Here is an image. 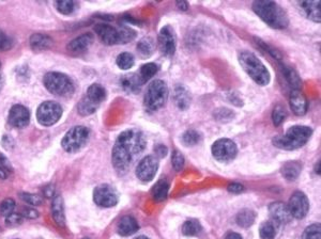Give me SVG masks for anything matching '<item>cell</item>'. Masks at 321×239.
I'll use <instances>...</instances> for the list:
<instances>
[{"mask_svg": "<svg viewBox=\"0 0 321 239\" xmlns=\"http://www.w3.org/2000/svg\"><path fill=\"white\" fill-rule=\"evenodd\" d=\"M146 144L144 135L134 129L120 135L113 148V165L116 171L124 173L144 152Z\"/></svg>", "mask_w": 321, "mask_h": 239, "instance_id": "1", "label": "cell"}, {"mask_svg": "<svg viewBox=\"0 0 321 239\" xmlns=\"http://www.w3.org/2000/svg\"><path fill=\"white\" fill-rule=\"evenodd\" d=\"M253 10L266 24L272 28L284 29L289 24L285 10L273 2H255Z\"/></svg>", "mask_w": 321, "mask_h": 239, "instance_id": "2", "label": "cell"}, {"mask_svg": "<svg viewBox=\"0 0 321 239\" xmlns=\"http://www.w3.org/2000/svg\"><path fill=\"white\" fill-rule=\"evenodd\" d=\"M312 128L307 126H294L288 129V132L283 136H277L273 139V144L286 151H293L302 147L312 136Z\"/></svg>", "mask_w": 321, "mask_h": 239, "instance_id": "3", "label": "cell"}, {"mask_svg": "<svg viewBox=\"0 0 321 239\" xmlns=\"http://www.w3.org/2000/svg\"><path fill=\"white\" fill-rule=\"evenodd\" d=\"M239 62L244 71L255 83L267 86L270 83V73L264 63L250 52H242L239 55Z\"/></svg>", "mask_w": 321, "mask_h": 239, "instance_id": "4", "label": "cell"}, {"mask_svg": "<svg viewBox=\"0 0 321 239\" xmlns=\"http://www.w3.org/2000/svg\"><path fill=\"white\" fill-rule=\"evenodd\" d=\"M44 86L49 92L57 96H71L74 93V85L67 75L58 72L47 73L44 76Z\"/></svg>", "mask_w": 321, "mask_h": 239, "instance_id": "5", "label": "cell"}, {"mask_svg": "<svg viewBox=\"0 0 321 239\" xmlns=\"http://www.w3.org/2000/svg\"><path fill=\"white\" fill-rule=\"evenodd\" d=\"M168 98V88L163 81H154L149 85L144 104L149 111H156L162 108Z\"/></svg>", "mask_w": 321, "mask_h": 239, "instance_id": "6", "label": "cell"}, {"mask_svg": "<svg viewBox=\"0 0 321 239\" xmlns=\"http://www.w3.org/2000/svg\"><path fill=\"white\" fill-rule=\"evenodd\" d=\"M89 138V129L85 126H75L70 129L62 139L61 145L68 153H75L82 148Z\"/></svg>", "mask_w": 321, "mask_h": 239, "instance_id": "7", "label": "cell"}, {"mask_svg": "<svg viewBox=\"0 0 321 239\" xmlns=\"http://www.w3.org/2000/svg\"><path fill=\"white\" fill-rule=\"evenodd\" d=\"M62 115V108L55 102H45L38 108L37 118L39 123L44 126L56 124Z\"/></svg>", "mask_w": 321, "mask_h": 239, "instance_id": "8", "label": "cell"}, {"mask_svg": "<svg viewBox=\"0 0 321 239\" xmlns=\"http://www.w3.org/2000/svg\"><path fill=\"white\" fill-rule=\"evenodd\" d=\"M238 153L237 145L229 139H219L212 145V154L218 162H232Z\"/></svg>", "mask_w": 321, "mask_h": 239, "instance_id": "9", "label": "cell"}, {"mask_svg": "<svg viewBox=\"0 0 321 239\" xmlns=\"http://www.w3.org/2000/svg\"><path fill=\"white\" fill-rule=\"evenodd\" d=\"M158 168V159L155 156H146L136 168V176L139 181L148 183L152 181Z\"/></svg>", "mask_w": 321, "mask_h": 239, "instance_id": "10", "label": "cell"}, {"mask_svg": "<svg viewBox=\"0 0 321 239\" xmlns=\"http://www.w3.org/2000/svg\"><path fill=\"white\" fill-rule=\"evenodd\" d=\"M93 200L98 206L113 207L118 203V194L109 185H100L94 189Z\"/></svg>", "mask_w": 321, "mask_h": 239, "instance_id": "11", "label": "cell"}, {"mask_svg": "<svg viewBox=\"0 0 321 239\" xmlns=\"http://www.w3.org/2000/svg\"><path fill=\"white\" fill-rule=\"evenodd\" d=\"M287 207L292 217L297 219H303L309 211V202L303 192L297 191L290 196Z\"/></svg>", "mask_w": 321, "mask_h": 239, "instance_id": "12", "label": "cell"}, {"mask_svg": "<svg viewBox=\"0 0 321 239\" xmlns=\"http://www.w3.org/2000/svg\"><path fill=\"white\" fill-rule=\"evenodd\" d=\"M158 46L164 56H174L176 52V37L173 29L169 26H165L160 29L158 34Z\"/></svg>", "mask_w": 321, "mask_h": 239, "instance_id": "13", "label": "cell"}, {"mask_svg": "<svg viewBox=\"0 0 321 239\" xmlns=\"http://www.w3.org/2000/svg\"><path fill=\"white\" fill-rule=\"evenodd\" d=\"M30 112L23 105H15L9 112V123L13 127L23 128L29 124Z\"/></svg>", "mask_w": 321, "mask_h": 239, "instance_id": "14", "label": "cell"}, {"mask_svg": "<svg viewBox=\"0 0 321 239\" xmlns=\"http://www.w3.org/2000/svg\"><path fill=\"white\" fill-rule=\"evenodd\" d=\"M269 214L272 221L276 224H286L292 220V215L289 213L287 205L282 202H275L269 206Z\"/></svg>", "mask_w": 321, "mask_h": 239, "instance_id": "15", "label": "cell"}, {"mask_svg": "<svg viewBox=\"0 0 321 239\" xmlns=\"http://www.w3.org/2000/svg\"><path fill=\"white\" fill-rule=\"evenodd\" d=\"M94 31L104 44L106 45L119 44L118 29L106 24H99L95 26Z\"/></svg>", "mask_w": 321, "mask_h": 239, "instance_id": "16", "label": "cell"}, {"mask_svg": "<svg viewBox=\"0 0 321 239\" xmlns=\"http://www.w3.org/2000/svg\"><path fill=\"white\" fill-rule=\"evenodd\" d=\"M301 11L303 12L306 18L310 21L320 23L321 21V11H320V2H301L299 4Z\"/></svg>", "mask_w": 321, "mask_h": 239, "instance_id": "17", "label": "cell"}, {"mask_svg": "<svg viewBox=\"0 0 321 239\" xmlns=\"http://www.w3.org/2000/svg\"><path fill=\"white\" fill-rule=\"evenodd\" d=\"M290 107L296 115H304L307 111V101L299 90H294L290 96Z\"/></svg>", "mask_w": 321, "mask_h": 239, "instance_id": "18", "label": "cell"}, {"mask_svg": "<svg viewBox=\"0 0 321 239\" xmlns=\"http://www.w3.org/2000/svg\"><path fill=\"white\" fill-rule=\"evenodd\" d=\"M93 41V35L91 33H85L74 38L68 45V49L72 53H83L87 51L88 47Z\"/></svg>", "mask_w": 321, "mask_h": 239, "instance_id": "19", "label": "cell"}, {"mask_svg": "<svg viewBox=\"0 0 321 239\" xmlns=\"http://www.w3.org/2000/svg\"><path fill=\"white\" fill-rule=\"evenodd\" d=\"M138 223L132 216H124L118 223V234L121 236H131L138 231Z\"/></svg>", "mask_w": 321, "mask_h": 239, "instance_id": "20", "label": "cell"}, {"mask_svg": "<svg viewBox=\"0 0 321 239\" xmlns=\"http://www.w3.org/2000/svg\"><path fill=\"white\" fill-rule=\"evenodd\" d=\"M89 102H91L93 105L98 106L101 104L106 98V91L105 89L99 84H94L89 87L87 95L85 96Z\"/></svg>", "mask_w": 321, "mask_h": 239, "instance_id": "21", "label": "cell"}, {"mask_svg": "<svg viewBox=\"0 0 321 239\" xmlns=\"http://www.w3.org/2000/svg\"><path fill=\"white\" fill-rule=\"evenodd\" d=\"M120 85H121L124 91L129 93H136L139 91L140 87H142L143 84L142 82H140L138 75L129 74L120 79Z\"/></svg>", "mask_w": 321, "mask_h": 239, "instance_id": "22", "label": "cell"}, {"mask_svg": "<svg viewBox=\"0 0 321 239\" xmlns=\"http://www.w3.org/2000/svg\"><path fill=\"white\" fill-rule=\"evenodd\" d=\"M52 215L55 222L59 226L65 225V212H63V201L62 197L60 195H55L53 197V203H52Z\"/></svg>", "mask_w": 321, "mask_h": 239, "instance_id": "23", "label": "cell"}, {"mask_svg": "<svg viewBox=\"0 0 321 239\" xmlns=\"http://www.w3.org/2000/svg\"><path fill=\"white\" fill-rule=\"evenodd\" d=\"M52 44V38L45 34L36 33L30 36V46H31L35 52L45 51L48 47H51Z\"/></svg>", "mask_w": 321, "mask_h": 239, "instance_id": "24", "label": "cell"}, {"mask_svg": "<svg viewBox=\"0 0 321 239\" xmlns=\"http://www.w3.org/2000/svg\"><path fill=\"white\" fill-rule=\"evenodd\" d=\"M137 53L142 58H149L154 52L155 44L151 37H144L137 44Z\"/></svg>", "mask_w": 321, "mask_h": 239, "instance_id": "25", "label": "cell"}, {"mask_svg": "<svg viewBox=\"0 0 321 239\" xmlns=\"http://www.w3.org/2000/svg\"><path fill=\"white\" fill-rule=\"evenodd\" d=\"M168 189H169V185L165 179H160V181H158L152 188L153 200L156 202L164 201L167 197Z\"/></svg>", "mask_w": 321, "mask_h": 239, "instance_id": "26", "label": "cell"}, {"mask_svg": "<svg viewBox=\"0 0 321 239\" xmlns=\"http://www.w3.org/2000/svg\"><path fill=\"white\" fill-rule=\"evenodd\" d=\"M175 102L177 106L184 110L190 103V96L183 87H177L175 91Z\"/></svg>", "mask_w": 321, "mask_h": 239, "instance_id": "27", "label": "cell"}, {"mask_svg": "<svg viewBox=\"0 0 321 239\" xmlns=\"http://www.w3.org/2000/svg\"><path fill=\"white\" fill-rule=\"evenodd\" d=\"M277 233V224L272 220L266 221L259 228V234L262 239H274Z\"/></svg>", "mask_w": 321, "mask_h": 239, "instance_id": "28", "label": "cell"}, {"mask_svg": "<svg viewBox=\"0 0 321 239\" xmlns=\"http://www.w3.org/2000/svg\"><path fill=\"white\" fill-rule=\"evenodd\" d=\"M301 171V166L298 163H287L283 169L282 174L287 181H295V179L299 176Z\"/></svg>", "mask_w": 321, "mask_h": 239, "instance_id": "29", "label": "cell"}, {"mask_svg": "<svg viewBox=\"0 0 321 239\" xmlns=\"http://www.w3.org/2000/svg\"><path fill=\"white\" fill-rule=\"evenodd\" d=\"M156 73H157V65L154 63H147L140 67L138 77L140 79V82H142V84H145L148 81H150V79H151Z\"/></svg>", "mask_w": 321, "mask_h": 239, "instance_id": "30", "label": "cell"}, {"mask_svg": "<svg viewBox=\"0 0 321 239\" xmlns=\"http://www.w3.org/2000/svg\"><path fill=\"white\" fill-rule=\"evenodd\" d=\"M255 213L249 211V209H243L242 212H240L237 216V223L238 225L242 227H248L252 225L255 221Z\"/></svg>", "mask_w": 321, "mask_h": 239, "instance_id": "31", "label": "cell"}, {"mask_svg": "<svg viewBox=\"0 0 321 239\" xmlns=\"http://www.w3.org/2000/svg\"><path fill=\"white\" fill-rule=\"evenodd\" d=\"M118 36H119V44H126L129 42L133 41L136 36V31L132 28L122 26L118 29Z\"/></svg>", "mask_w": 321, "mask_h": 239, "instance_id": "32", "label": "cell"}, {"mask_svg": "<svg viewBox=\"0 0 321 239\" xmlns=\"http://www.w3.org/2000/svg\"><path fill=\"white\" fill-rule=\"evenodd\" d=\"M200 231H202V225H200L197 220H194V219L185 221L182 226V233L186 236H195Z\"/></svg>", "mask_w": 321, "mask_h": 239, "instance_id": "33", "label": "cell"}, {"mask_svg": "<svg viewBox=\"0 0 321 239\" xmlns=\"http://www.w3.org/2000/svg\"><path fill=\"white\" fill-rule=\"evenodd\" d=\"M116 61H117V65L120 68L126 71V69L132 68V66L134 65V57L130 53H122L117 57Z\"/></svg>", "mask_w": 321, "mask_h": 239, "instance_id": "34", "label": "cell"}, {"mask_svg": "<svg viewBox=\"0 0 321 239\" xmlns=\"http://www.w3.org/2000/svg\"><path fill=\"white\" fill-rule=\"evenodd\" d=\"M98 106L93 105L91 102H89L86 97H84L82 101L79 102L77 106V110L80 115H89L92 114L97 110Z\"/></svg>", "mask_w": 321, "mask_h": 239, "instance_id": "35", "label": "cell"}, {"mask_svg": "<svg viewBox=\"0 0 321 239\" xmlns=\"http://www.w3.org/2000/svg\"><path fill=\"white\" fill-rule=\"evenodd\" d=\"M200 141V135L196 131H187L182 136V142L186 146L196 145Z\"/></svg>", "mask_w": 321, "mask_h": 239, "instance_id": "36", "label": "cell"}, {"mask_svg": "<svg viewBox=\"0 0 321 239\" xmlns=\"http://www.w3.org/2000/svg\"><path fill=\"white\" fill-rule=\"evenodd\" d=\"M302 239H321L320 224H312L305 228Z\"/></svg>", "mask_w": 321, "mask_h": 239, "instance_id": "37", "label": "cell"}, {"mask_svg": "<svg viewBox=\"0 0 321 239\" xmlns=\"http://www.w3.org/2000/svg\"><path fill=\"white\" fill-rule=\"evenodd\" d=\"M58 11L65 15L71 14L75 9V3L72 0H61V2H57L56 4Z\"/></svg>", "mask_w": 321, "mask_h": 239, "instance_id": "38", "label": "cell"}, {"mask_svg": "<svg viewBox=\"0 0 321 239\" xmlns=\"http://www.w3.org/2000/svg\"><path fill=\"white\" fill-rule=\"evenodd\" d=\"M19 196H21L22 200L24 202H26L27 204L29 205H33V206H38V205H41L43 200L42 197L38 195V194H33V193H21L19 194Z\"/></svg>", "mask_w": 321, "mask_h": 239, "instance_id": "39", "label": "cell"}, {"mask_svg": "<svg viewBox=\"0 0 321 239\" xmlns=\"http://www.w3.org/2000/svg\"><path fill=\"white\" fill-rule=\"evenodd\" d=\"M287 113L285 111V109L280 106H276L275 109L273 110L272 113V120H273V124L275 126H278L284 122V120L286 118Z\"/></svg>", "mask_w": 321, "mask_h": 239, "instance_id": "40", "label": "cell"}, {"mask_svg": "<svg viewBox=\"0 0 321 239\" xmlns=\"http://www.w3.org/2000/svg\"><path fill=\"white\" fill-rule=\"evenodd\" d=\"M285 76L287 78V81L289 82V84L292 85L294 88H299L301 86V79L298 76V74L294 71L292 68H285L284 69Z\"/></svg>", "mask_w": 321, "mask_h": 239, "instance_id": "41", "label": "cell"}, {"mask_svg": "<svg viewBox=\"0 0 321 239\" xmlns=\"http://www.w3.org/2000/svg\"><path fill=\"white\" fill-rule=\"evenodd\" d=\"M15 208V202L12 198H6V200L0 204V213H2L5 217L11 215Z\"/></svg>", "mask_w": 321, "mask_h": 239, "instance_id": "42", "label": "cell"}, {"mask_svg": "<svg viewBox=\"0 0 321 239\" xmlns=\"http://www.w3.org/2000/svg\"><path fill=\"white\" fill-rule=\"evenodd\" d=\"M172 163H173V167L176 171H180L182 170V168L184 166V157L183 155L180 153L179 151H175L173 153L172 156Z\"/></svg>", "mask_w": 321, "mask_h": 239, "instance_id": "43", "label": "cell"}, {"mask_svg": "<svg viewBox=\"0 0 321 239\" xmlns=\"http://www.w3.org/2000/svg\"><path fill=\"white\" fill-rule=\"evenodd\" d=\"M215 117L216 120H218V121H224V122H227L228 120H230L233 117V111L228 110V109H218V110L215 111Z\"/></svg>", "mask_w": 321, "mask_h": 239, "instance_id": "44", "label": "cell"}, {"mask_svg": "<svg viewBox=\"0 0 321 239\" xmlns=\"http://www.w3.org/2000/svg\"><path fill=\"white\" fill-rule=\"evenodd\" d=\"M23 221V216L12 213L11 215H9L6 217V222L10 226H16L19 225Z\"/></svg>", "mask_w": 321, "mask_h": 239, "instance_id": "45", "label": "cell"}, {"mask_svg": "<svg viewBox=\"0 0 321 239\" xmlns=\"http://www.w3.org/2000/svg\"><path fill=\"white\" fill-rule=\"evenodd\" d=\"M12 42L3 31L0 30V51H8L9 48H11Z\"/></svg>", "mask_w": 321, "mask_h": 239, "instance_id": "46", "label": "cell"}, {"mask_svg": "<svg viewBox=\"0 0 321 239\" xmlns=\"http://www.w3.org/2000/svg\"><path fill=\"white\" fill-rule=\"evenodd\" d=\"M22 216L23 217H26L28 219H36L39 217V213L36 211L35 208H24L23 209V213H22Z\"/></svg>", "mask_w": 321, "mask_h": 239, "instance_id": "47", "label": "cell"}, {"mask_svg": "<svg viewBox=\"0 0 321 239\" xmlns=\"http://www.w3.org/2000/svg\"><path fill=\"white\" fill-rule=\"evenodd\" d=\"M154 153L156 154L157 157L163 158V157H165V156L167 155L168 149H167V147H166L165 145H163V144H157V145L154 147ZM156 156H155V157H156Z\"/></svg>", "mask_w": 321, "mask_h": 239, "instance_id": "48", "label": "cell"}, {"mask_svg": "<svg viewBox=\"0 0 321 239\" xmlns=\"http://www.w3.org/2000/svg\"><path fill=\"white\" fill-rule=\"evenodd\" d=\"M228 190L232 191V192H241L243 190V186L240 185V184H232L229 187H228Z\"/></svg>", "mask_w": 321, "mask_h": 239, "instance_id": "49", "label": "cell"}, {"mask_svg": "<svg viewBox=\"0 0 321 239\" xmlns=\"http://www.w3.org/2000/svg\"><path fill=\"white\" fill-rule=\"evenodd\" d=\"M43 192H44V195H45L46 197H52V196H54V186H53V185L46 186V187L43 189Z\"/></svg>", "mask_w": 321, "mask_h": 239, "instance_id": "50", "label": "cell"}, {"mask_svg": "<svg viewBox=\"0 0 321 239\" xmlns=\"http://www.w3.org/2000/svg\"><path fill=\"white\" fill-rule=\"evenodd\" d=\"M8 175H9V170L5 166L0 164V178L6 179L8 177Z\"/></svg>", "mask_w": 321, "mask_h": 239, "instance_id": "51", "label": "cell"}, {"mask_svg": "<svg viewBox=\"0 0 321 239\" xmlns=\"http://www.w3.org/2000/svg\"><path fill=\"white\" fill-rule=\"evenodd\" d=\"M225 239H243L242 236L237 233H229Z\"/></svg>", "mask_w": 321, "mask_h": 239, "instance_id": "52", "label": "cell"}, {"mask_svg": "<svg viewBox=\"0 0 321 239\" xmlns=\"http://www.w3.org/2000/svg\"><path fill=\"white\" fill-rule=\"evenodd\" d=\"M177 6L180 8V10H182V11H186L187 8H188L186 2H178Z\"/></svg>", "mask_w": 321, "mask_h": 239, "instance_id": "53", "label": "cell"}, {"mask_svg": "<svg viewBox=\"0 0 321 239\" xmlns=\"http://www.w3.org/2000/svg\"><path fill=\"white\" fill-rule=\"evenodd\" d=\"M3 79H2V77H0V91H2V89H3Z\"/></svg>", "mask_w": 321, "mask_h": 239, "instance_id": "54", "label": "cell"}, {"mask_svg": "<svg viewBox=\"0 0 321 239\" xmlns=\"http://www.w3.org/2000/svg\"><path fill=\"white\" fill-rule=\"evenodd\" d=\"M135 239H150V238H148V237H146V236H139V237H137V238H135Z\"/></svg>", "mask_w": 321, "mask_h": 239, "instance_id": "55", "label": "cell"}, {"mask_svg": "<svg viewBox=\"0 0 321 239\" xmlns=\"http://www.w3.org/2000/svg\"><path fill=\"white\" fill-rule=\"evenodd\" d=\"M84 239H90V238H84Z\"/></svg>", "mask_w": 321, "mask_h": 239, "instance_id": "56", "label": "cell"}, {"mask_svg": "<svg viewBox=\"0 0 321 239\" xmlns=\"http://www.w3.org/2000/svg\"><path fill=\"white\" fill-rule=\"evenodd\" d=\"M0 67H2V64H0Z\"/></svg>", "mask_w": 321, "mask_h": 239, "instance_id": "57", "label": "cell"}]
</instances>
